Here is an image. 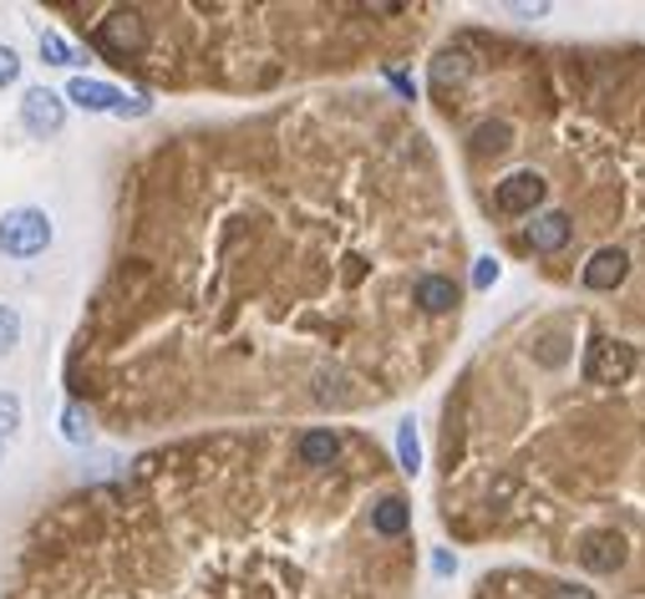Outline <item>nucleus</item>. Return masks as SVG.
I'll list each match as a JSON object with an SVG mask.
<instances>
[{
    "instance_id": "1",
    "label": "nucleus",
    "mask_w": 645,
    "mask_h": 599,
    "mask_svg": "<svg viewBox=\"0 0 645 599\" xmlns=\"http://www.w3.org/2000/svg\"><path fill=\"white\" fill-rule=\"evenodd\" d=\"M51 234H57V229H51L47 209L21 204V209H6V214H0V254H6V260H37V254H47Z\"/></svg>"
},
{
    "instance_id": "2",
    "label": "nucleus",
    "mask_w": 645,
    "mask_h": 599,
    "mask_svg": "<svg viewBox=\"0 0 645 599\" xmlns=\"http://www.w3.org/2000/svg\"><path fill=\"white\" fill-rule=\"evenodd\" d=\"M21 128L31 132V138H57L61 128H67V97L51 92V87H26L21 97Z\"/></svg>"
},
{
    "instance_id": "3",
    "label": "nucleus",
    "mask_w": 645,
    "mask_h": 599,
    "mask_svg": "<svg viewBox=\"0 0 645 599\" xmlns=\"http://www.w3.org/2000/svg\"><path fill=\"white\" fill-rule=\"evenodd\" d=\"M631 372H635V346H625V341H609V336L589 341V351H585V376L595 386H621Z\"/></svg>"
},
{
    "instance_id": "4",
    "label": "nucleus",
    "mask_w": 645,
    "mask_h": 599,
    "mask_svg": "<svg viewBox=\"0 0 645 599\" xmlns=\"http://www.w3.org/2000/svg\"><path fill=\"white\" fill-rule=\"evenodd\" d=\"M544 193H550L544 173L518 169V173H508V179H498V189H493V204H498L503 214H534V209L544 204Z\"/></svg>"
},
{
    "instance_id": "5",
    "label": "nucleus",
    "mask_w": 645,
    "mask_h": 599,
    "mask_svg": "<svg viewBox=\"0 0 645 599\" xmlns=\"http://www.w3.org/2000/svg\"><path fill=\"white\" fill-rule=\"evenodd\" d=\"M625 275H631V254L625 250H595L585 260V270H580L585 290H621Z\"/></svg>"
},
{
    "instance_id": "6",
    "label": "nucleus",
    "mask_w": 645,
    "mask_h": 599,
    "mask_svg": "<svg viewBox=\"0 0 645 599\" xmlns=\"http://www.w3.org/2000/svg\"><path fill=\"white\" fill-rule=\"evenodd\" d=\"M61 97H67V102H77L82 112H118L128 92H118L112 82H97V77H72Z\"/></svg>"
},
{
    "instance_id": "7",
    "label": "nucleus",
    "mask_w": 645,
    "mask_h": 599,
    "mask_svg": "<svg viewBox=\"0 0 645 599\" xmlns=\"http://www.w3.org/2000/svg\"><path fill=\"white\" fill-rule=\"evenodd\" d=\"M412 300H417L427 315H447L463 305V285H457L453 275H422L417 285H412Z\"/></svg>"
},
{
    "instance_id": "8",
    "label": "nucleus",
    "mask_w": 645,
    "mask_h": 599,
    "mask_svg": "<svg viewBox=\"0 0 645 599\" xmlns=\"http://www.w3.org/2000/svg\"><path fill=\"white\" fill-rule=\"evenodd\" d=\"M524 234H528V250L560 254L564 244H570L574 224H570V214H564V209H554V214H534V224H524Z\"/></svg>"
},
{
    "instance_id": "9",
    "label": "nucleus",
    "mask_w": 645,
    "mask_h": 599,
    "mask_svg": "<svg viewBox=\"0 0 645 599\" xmlns=\"http://www.w3.org/2000/svg\"><path fill=\"white\" fill-rule=\"evenodd\" d=\"M341 453H346V443H341L335 432H325V427L300 432V443H295V457L305 463V468H331Z\"/></svg>"
},
{
    "instance_id": "10",
    "label": "nucleus",
    "mask_w": 645,
    "mask_h": 599,
    "mask_svg": "<svg viewBox=\"0 0 645 599\" xmlns=\"http://www.w3.org/2000/svg\"><path fill=\"white\" fill-rule=\"evenodd\" d=\"M406 524H412V508H406L402 493H386V498H376V508H371V528H376L382 539H402Z\"/></svg>"
},
{
    "instance_id": "11",
    "label": "nucleus",
    "mask_w": 645,
    "mask_h": 599,
    "mask_svg": "<svg viewBox=\"0 0 645 599\" xmlns=\"http://www.w3.org/2000/svg\"><path fill=\"white\" fill-rule=\"evenodd\" d=\"M585 569H595V575H615L625 564V539L621 534H595V539H585Z\"/></svg>"
},
{
    "instance_id": "12",
    "label": "nucleus",
    "mask_w": 645,
    "mask_h": 599,
    "mask_svg": "<svg viewBox=\"0 0 645 599\" xmlns=\"http://www.w3.org/2000/svg\"><path fill=\"white\" fill-rule=\"evenodd\" d=\"M396 463H402L406 478L422 473V437H417V417H402L396 422Z\"/></svg>"
},
{
    "instance_id": "13",
    "label": "nucleus",
    "mask_w": 645,
    "mask_h": 599,
    "mask_svg": "<svg viewBox=\"0 0 645 599\" xmlns=\"http://www.w3.org/2000/svg\"><path fill=\"white\" fill-rule=\"evenodd\" d=\"M61 437L72 447L92 443V412H87V402H67V407H61Z\"/></svg>"
},
{
    "instance_id": "14",
    "label": "nucleus",
    "mask_w": 645,
    "mask_h": 599,
    "mask_svg": "<svg viewBox=\"0 0 645 599\" xmlns=\"http://www.w3.org/2000/svg\"><path fill=\"white\" fill-rule=\"evenodd\" d=\"M41 61H47V67H77L82 51L61 37V31H41Z\"/></svg>"
},
{
    "instance_id": "15",
    "label": "nucleus",
    "mask_w": 645,
    "mask_h": 599,
    "mask_svg": "<svg viewBox=\"0 0 645 599\" xmlns=\"http://www.w3.org/2000/svg\"><path fill=\"white\" fill-rule=\"evenodd\" d=\"M473 143H478V153H498V148H508L514 143V122H478L473 128Z\"/></svg>"
},
{
    "instance_id": "16",
    "label": "nucleus",
    "mask_w": 645,
    "mask_h": 599,
    "mask_svg": "<svg viewBox=\"0 0 645 599\" xmlns=\"http://www.w3.org/2000/svg\"><path fill=\"white\" fill-rule=\"evenodd\" d=\"M467 72H473V61L457 57V51H447V57L432 61V87H453V82H463Z\"/></svg>"
},
{
    "instance_id": "17",
    "label": "nucleus",
    "mask_w": 645,
    "mask_h": 599,
    "mask_svg": "<svg viewBox=\"0 0 645 599\" xmlns=\"http://www.w3.org/2000/svg\"><path fill=\"white\" fill-rule=\"evenodd\" d=\"M21 396L16 392H0V443H6V437H16V432H21Z\"/></svg>"
},
{
    "instance_id": "18",
    "label": "nucleus",
    "mask_w": 645,
    "mask_h": 599,
    "mask_svg": "<svg viewBox=\"0 0 645 599\" xmlns=\"http://www.w3.org/2000/svg\"><path fill=\"white\" fill-rule=\"evenodd\" d=\"M16 346H21V315L11 305H0V356H11Z\"/></svg>"
},
{
    "instance_id": "19",
    "label": "nucleus",
    "mask_w": 645,
    "mask_h": 599,
    "mask_svg": "<svg viewBox=\"0 0 645 599\" xmlns=\"http://www.w3.org/2000/svg\"><path fill=\"white\" fill-rule=\"evenodd\" d=\"M16 77H21V51L0 41V87H11Z\"/></svg>"
},
{
    "instance_id": "20",
    "label": "nucleus",
    "mask_w": 645,
    "mask_h": 599,
    "mask_svg": "<svg viewBox=\"0 0 645 599\" xmlns=\"http://www.w3.org/2000/svg\"><path fill=\"white\" fill-rule=\"evenodd\" d=\"M493 285H498V260L483 254V260L473 264V290H493Z\"/></svg>"
},
{
    "instance_id": "21",
    "label": "nucleus",
    "mask_w": 645,
    "mask_h": 599,
    "mask_svg": "<svg viewBox=\"0 0 645 599\" xmlns=\"http://www.w3.org/2000/svg\"><path fill=\"white\" fill-rule=\"evenodd\" d=\"M432 569H437V575H453V569H457L453 554H447V549H432Z\"/></svg>"
},
{
    "instance_id": "22",
    "label": "nucleus",
    "mask_w": 645,
    "mask_h": 599,
    "mask_svg": "<svg viewBox=\"0 0 645 599\" xmlns=\"http://www.w3.org/2000/svg\"><path fill=\"white\" fill-rule=\"evenodd\" d=\"M560 599H589V595H585V589H574V585H564V589H560Z\"/></svg>"
},
{
    "instance_id": "23",
    "label": "nucleus",
    "mask_w": 645,
    "mask_h": 599,
    "mask_svg": "<svg viewBox=\"0 0 645 599\" xmlns=\"http://www.w3.org/2000/svg\"><path fill=\"white\" fill-rule=\"evenodd\" d=\"M0 457H6V443H0Z\"/></svg>"
}]
</instances>
